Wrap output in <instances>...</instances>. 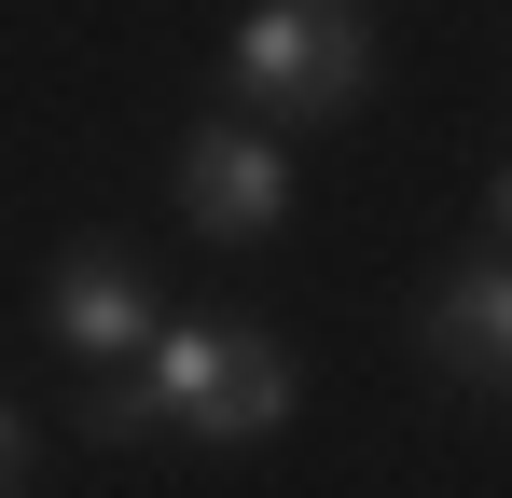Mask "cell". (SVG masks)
Segmentation results:
<instances>
[{
  "label": "cell",
  "instance_id": "cell-7",
  "mask_svg": "<svg viewBox=\"0 0 512 498\" xmlns=\"http://www.w3.org/2000/svg\"><path fill=\"white\" fill-rule=\"evenodd\" d=\"M485 208H499V236H512V166H499V194H485Z\"/></svg>",
  "mask_w": 512,
  "mask_h": 498
},
{
  "label": "cell",
  "instance_id": "cell-6",
  "mask_svg": "<svg viewBox=\"0 0 512 498\" xmlns=\"http://www.w3.org/2000/svg\"><path fill=\"white\" fill-rule=\"evenodd\" d=\"M14 485H28V415L0 402V498H14Z\"/></svg>",
  "mask_w": 512,
  "mask_h": 498
},
{
  "label": "cell",
  "instance_id": "cell-1",
  "mask_svg": "<svg viewBox=\"0 0 512 498\" xmlns=\"http://www.w3.org/2000/svg\"><path fill=\"white\" fill-rule=\"evenodd\" d=\"M291 415V360L263 332H153V374L139 388H97L84 429L97 443H139V429H208V443H263Z\"/></svg>",
  "mask_w": 512,
  "mask_h": 498
},
{
  "label": "cell",
  "instance_id": "cell-3",
  "mask_svg": "<svg viewBox=\"0 0 512 498\" xmlns=\"http://www.w3.org/2000/svg\"><path fill=\"white\" fill-rule=\"evenodd\" d=\"M180 208H194L208 236H277V208H291L277 139H250V125H194V153H180Z\"/></svg>",
  "mask_w": 512,
  "mask_h": 498
},
{
  "label": "cell",
  "instance_id": "cell-2",
  "mask_svg": "<svg viewBox=\"0 0 512 498\" xmlns=\"http://www.w3.org/2000/svg\"><path fill=\"white\" fill-rule=\"evenodd\" d=\"M222 70H236V97H263V111H346L360 70H374V28H360V0H263Z\"/></svg>",
  "mask_w": 512,
  "mask_h": 498
},
{
  "label": "cell",
  "instance_id": "cell-4",
  "mask_svg": "<svg viewBox=\"0 0 512 498\" xmlns=\"http://www.w3.org/2000/svg\"><path fill=\"white\" fill-rule=\"evenodd\" d=\"M42 319L70 360H125V346H153V291H139V263L125 249H70L56 263V291H42Z\"/></svg>",
  "mask_w": 512,
  "mask_h": 498
},
{
  "label": "cell",
  "instance_id": "cell-5",
  "mask_svg": "<svg viewBox=\"0 0 512 498\" xmlns=\"http://www.w3.org/2000/svg\"><path fill=\"white\" fill-rule=\"evenodd\" d=\"M429 346H443V374H471V388H512V249L457 263V277L429 291Z\"/></svg>",
  "mask_w": 512,
  "mask_h": 498
}]
</instances>
